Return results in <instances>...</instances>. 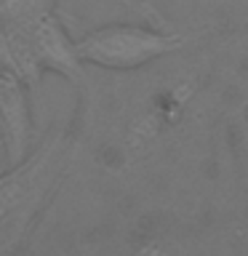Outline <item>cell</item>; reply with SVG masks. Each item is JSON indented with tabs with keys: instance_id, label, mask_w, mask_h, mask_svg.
<instances>
[{
	"instance_id": "obj_1",
	"label": "cell",
	"mask_w": 248,
	"mask_h": 256,
	"mask_svg": "<svg viewBox=\"0 0 248 256\" xmlns=\"http://www.w3.org/2000/svg\"><path fill=\"white\" fill-rule=\"evenodd\" d=\"M83 67L54 0H0V70L32 88L48 72L80 80Z\"/></svg>"
},
{
	"instance_id": "obj_4",
	"label": "cell",
	"mask_w": 248,
	"mask_h": 256,
	"mask_svg": "<svg viewBox=\"0 0 248 256\" xmlns=\"http://www.w3.org/2000/svg\"><path fill=\"white\" fill-rule=\"evenodd\" d=\"M32 110H30V86L22 78L0 70V139L6 147L8 168L22 163L32 152Z\"/></svg>"
},
{
	"instance_id": "obj_5",
	"label": "cell",
	"mask_w": 248,
	"mask_h": 256,
	"mask_svg": "<svg viewBox=\"0 0 248 256\" xmlns=\"http://www.w3.org/2000/svg\"><path fill=\"white\" fill-rule=\"evenodd\" d=\"M144 8H152L158 14L174 16V14H219L230 11V8H246L248 0H136Z\"/></svg>"
},
{
	"instance_id": "obj_2",
	"label": "cell",
	"mask_w": 248,
	"mask_h": 256,
	"mask_svg": "<svg viewBox=\"0 0 248 256\" xmlns=\"http://www.w3.org/2000/svg\"><path fill=\"white\" fill-rule=\"evenodd\" d=\"M72 139L54 128L22 163L0 174V240L14 248L30 232L40 211L48 206L62 179L70 171Z\"/></svg>"
},
{
	"instance_id": "obj_6",
	"label": "cell",
	"mask_w": 248,
	"mask_h": 256,
	"mask_svg": "<svg viewBox=\"0 0 248 256\" xmlns=\"http://www.w3.org/2000/svg\"><path fill=\"white\" fill-rule=\"evenodd\" d=\"M8 171V158H6V147H3V139H0V174Z\"/></svg>"
},
{
	"instance_id": "obj_3",
	"label": "cell",
	"mask_w": 248,
	"mask_h": 256,
	"mask_svg": "<svg viewBox=\"0 0 248 256\" xmlns=\"http://www.w3.org/2000/svg\"><path fill=\"white\" fill-rule=\"evenodd\" d=\"M182 46V32L120 22L96 27L86 32L83 38H78V56L83 64L107 72H134L176 54Z\"/></svg>"
}]
</instances>
